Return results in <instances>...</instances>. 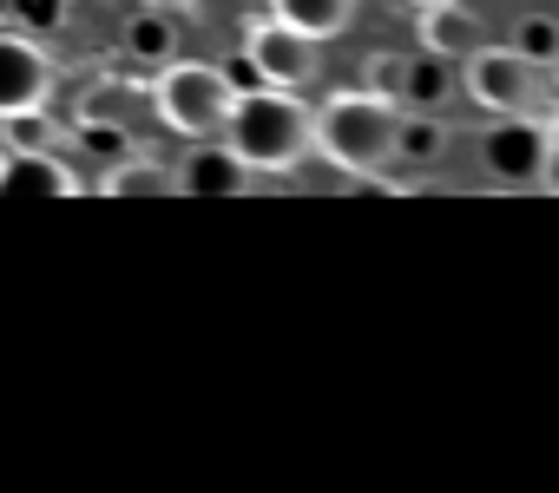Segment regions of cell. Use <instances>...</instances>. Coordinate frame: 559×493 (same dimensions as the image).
Listing matches in <instances>:
<instances>
[{"mask_svg":"<svg viewBox=\"0 0 559 493\" xmlns=\"http://www.w3.org/2000/svg\"><path fill=\"white\" fill-rule=\"evenodd\" d=\"M224 145H230L250 171H297V165L317 152V112H310L297 93H284V86L237 93L230 125H224Z\"/></svg>","mask_w":559,"mask_h":493,"instance_id":"cell-1","label":"cell"},{"mask_svg":"<svg viewBox=\"0 0 559 493\" xmlns=\"http://www.w3.org/2000/svg\"><path fill=\"white\" fill-rule=\"evenodd\" d=\"M395 119H402V106H389V99H376L362 86L356 93H336L317 112V152L330 165L356 171V178H376L395 158Z\"/></svg>","mask_w":559,"mask_h":493,"instance_id":"cell-2","label":"cell"},{"mask_svg":"<svg viewBox=\"0 0 559 493\" xmlns=\"http://www.w3.org/2000/svg\"><path fill=\"white\" fill-rule=\"evenodd\" d=\"M152 106H158V119H165L178 139H224L237 93H230V80H224L217 67H204V60H165V73L152 80Z\"/></svg>","mask_w":559,"mask_h":493,"instance_id":"cell-3","label":"cell"},{"mask_svg":"<svg viewBox=\"0 0 559 493\" xmlns=\"http://www.w3.org/2000/svg\"><path fill=\"white\" fill-rule=\"evenodd\" d=\"M243 53H250V67H257V80L263 86H284V93H304L317 73H323V40H310V34H297V27H284V21H257L250 34H243Z\"/></svg>","mask_w":559,"mask_h":493,"instance_id":"cell-4","label":"cell"},{"mask_svg":"<svg viewBox=\"0 0 559 493\" xmlns=\"http://www.w3.org/2000/svg\"><path fill=\"white\" fill-rule=\"evenodd\" d=\"M461 67H467V99H474V106H487V112H533V99H539V67H533L526 53L480 40Z\"/></svg>","mask_w":559,"mask_h":493,"instance_id":"cell-5","label":"cell"},{"mask_svg":"<svg viewBox=\"0 0 559 493\" xmlns=\"http://www.w3.org/2000/svg\"><path fill=\"white\" fill-rule=\"evenodd\" d=\"M546 125L507 112L487 139H480V165L493 171V184H539V158H546Z\"/></svg>","mask_w":559,"mask_h":493,"instance_id":"cell-6","label":"cell"},{"mask_svg":"<svg viewBox=\"0 0 559 493\" xmlns=\"http://www.w3.org/2000/svg\"><path fill=\"white\" fill-rule=\"evenodd\" d=\"M178 171V191L185 197H243L257 184V171L224 145V139H191V152L171 165Z\"/></svg>","mask_w":559,"mask_h":493,"instance_id":"cell-7","label":"cell"},{"mask_svg":"<svg viewBox=\"0 0 559 493\" xmlns=\"http://www.w3.org/2000/svg\"><path fill=\"white\" fill-rule=\"evenodd\" d=\"M53 99V60L27 34H0V112L47 106Z\"/></svg>","mask_w":559,"mask_h":493,"instance_id":"cell-8","label":"cell"},{"mask_svg":"<svg viewBox=\"0 0 559 493\" xmlns=\"http://www.w3.org/2000/svg\"><path fill=\"white\" fill-rule=\"evenodd\" d=\"M0 197H80V171L60 152H8V171H0Z\"/></svg>","mask_w":559,"mask_h":493,"instance_id":"cell-9","label":"cell"},{"mask_svg":"<svg viewBox=\"0 0 559 493\" xmlns=\"http://www.w3.org/2000/svg\"><path fill=\"white\" fill-rule=\"evenodd\" d=\"M480 14H467L461 0H441V8H421V47L428 53H448V60H467L480 47Z\"/></svg>","mask_w":559,"mask_h":493,"instance_id":"cell-10","label":"cell"},{"mask_svg":"<svg viewBox=\"0 0 559 493\" xmlns=\"http://www.w3.org/2000/svg\"><path fill=\"white\" fill-rule=\"evenodd\" d=\"M99 191H106V197H171V191H178V171H171L165 158H145V152H126L119 165H106V178H99Z\"/></svg>","mask_w":559,"mask_h":493,"instance_id":"cell-11","label":"cell"},{"mask_svg":"<svg viewBox=\"0 0 559 493\" xmlns=\"http://www.w3.org/2000/svg\"><path fill=\"white\" fill-rule=\"evenodd\" d=\"M454 93H461V73H454V60H448V53H428V47H421V60H408V80H402V106L441 112V106H448Z\"/></svg>","mask_w":559,"mask_h":493,"instance_id":"cell-12","label":"cell"},{"mask_svg":"<svg viewBox=\"0 0 559 493\" xmlns=\"http://www.w3.org/2000/svg\"><path fill=\"white\" fill-rule=\"evenodd\" d=\"M73 139L67 119H53L47 106H21V112H0V145L8 152H60Z\"/></svg>","mask_w":559,"mask_h":493,"instance_id":"cell-13","label":"cell"},{"mask_svg":"<svg viewBox=\"0 0 559 493\" xmlns=\"http://www.w3.org/2000/svg\"><path fill=\"white\" fill-rule=\"evenodd\" d=\"M270 14L297 34H310V40H336L356 21V0H270Z\"/></svg>","mask_w":559,"mask_h":493,"instance_id":"cell-14","label":"cell"},{"mask_svg":"<svg viewBox=\"0 0 559 493\" xmlns=\"http://www.w3.org/2000/svg\"><path fill=\"white\" fill-rule=\"evenodd\" d=\"M126 53L139 60V67H165V60H178V14H165L158 0L145 14H132V27H126Z\"/></svg>","mask_w":559,"mask_h":493,"instance_id":"cell-15","label":"cell"},{"mask_svg":"<svg viewBox=\"0 0 559 493\" xmlns=\"http://www.w3.org/2000/svg\"><path fill=\"white\" fill-rule=\"evenodd\" d=\"M448 152V125L435 119V112H421V106H402V119H395V158H408L415 171L421 165H435Z\"/></svg>","mask_w":559,"mask_h":493,"instance_id":"cell-16","label":"cell"},{"mask_svg":"<svg viewBox=\"0 0 559 493\" xmlns=\"http://www.w3.org/2000/svg\"><path fill=\"white\" fill-rule=\"evenodd\" d=\"M132 106H139V93H132V86H119V80H99V86H86V93H80V125H86V119L132 125Z\"/></svg>","mask_w":559,"mask_h":493,"instance_id":"cell-17","label":"cell"},{"mask_svg":"<svg viewBox=\"0 0 559 493\" xmlns=\"http://www.w3.org/2000/svg\"><path fill=\"white\" fill-rule=\"evenodd\" d=\"M0 27L53 34V27H67V0H0Z\"/></svg>","mask_w":559,"mask_h":493,"instance_id":"cell-18","label":"cell"},{"mask_svg":"<svg viewBox=\"0 0 559 493\" xmlns=\"http://www.w3.org/2000/svg\"><path fill=\"white\" fill-rule=\"evenodd\" d=\"M73 139L99 158V171H106V165H119V158L132 152V125H112V119H86V125H73Z\"/></svg>","mask_w":559,"mask_h":493,"instance_id":"cell-19","label":"cell"},{"mask_svg":"<svg viewBox=\"0 0 559 493\" xmlns=\"http://www.w3.org/2000/svg\"><path fill=\"white\" fill-rule=\"evenodd\" d=\"M362 67H369V73H362V93H376V99L402 106V80H408V60H402V53H369Z\"/></svg>","mask_w":559,"mask_h":493,"instance_id":"cell-20","label":"cell"},{"mask_svg":"<svg viewBox=\"0 0 559 493\" xmlns=\"http://www.w3.org/2000/svg\"><path fill=\"white\" fill-rule=\"evenodd\" d=\"M513 53H526L533 67H559V21H546V14L520 21V40H513Z\"/></svg>","mask_w":559,"mask_h":493,"instance_id":"cell-21","label":"cell"},{"mask_svg":"<svg viewBox=\"0 0 559 493\" xmlns=\"http://www.w3.org/2000/svg\"><path fill=\"white\" fill-rule=\"evenodd\" d=\"M217 73L230 80V93H257V86H263V80H257V67H250V53H237V60H224Z\"/></svg>","mask_w":559,"mask_h":493,"instance_id":"cell-22","label":"cell"},{"mask_svg":"<svg viewBox=\"0 0 559 493\" xmlns=\"http://www.w3.org/2000/svg\"><path fill=\"white\" fill-rule=\"evenodd\" d=\"M539 191H552V197H559V132L546 139V158H539Z\"/></svg>","mask_w":559,"mask_h":493,"instance_id":"cell-23","label":"cell"},{"mask_svg":"<svg viewBox=\"0 0 559 493\" xmlns=\"http://www.w3.org/2000/svg\"><path fill=\"white\" fill-rule=\"evenodd\" d=\"M408 8H441V0H408Z\"/></svg>","mask_w":559,"mask_h":493,"instance_id":"cell-24","label":"cell"},{"mask_svg":"<svg viewBox=\"0 0 559 493\" xmlns=\"http://www.w3.org/2000/svg\"><path fill=\"white\" fill-rule=\"evenodd\" d=\"M0 171H8V145H0Z\"/></svg>","mask_w":559,"mask_h":493,"instance_id":"cell-25","label":"cell"}]
</instances>
